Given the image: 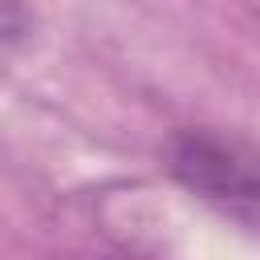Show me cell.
<instances>
[{
    "label": "cell",
    "mask_w": 260,
    "mask_h": 260,
    "mask_svg": "<svg viewBox=\"0 0 260 260\" xmlns=\"http://www.w3.org/2000/svg\"><path fill=\"white\" fill-rule=\"evenodd\" d=\"M167 171L195 199L211 203L240 228H256V154L240 138L219 130H179L167 146Z\"/></svg>",
    "instance_id": "1"
},
{
    "label": "cell",
    "mask_w": 260,
    "mask_h": 260,
    "mask_svg": "<svg viewBox=\"0 0 260 260\" xmlns=\"http://www.w3.org/2000/svg\"><path fill=\"white\" fill-rule=\"evenodd\" d=\"M28 28H32L28 8H24L20 0H0V49H8V45H16V41H24V37H28Z\"/></svg>",
    "instance_id": "2"
}]
</instances>
